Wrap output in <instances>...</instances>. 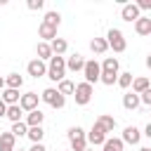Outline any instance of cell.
<instances>
[{"label":"cell","instance_id":"cell-1","mask_svg":"<svg viewBox=\"0 0 151 151\" xmlns=\"http://www.w3.org/2000/svg\"><path fill=\"white\" fill-rule=\"evenodd\" d=\"M50 80H54V83H59V80H64L66 78V59L64 57H52L50 59V64H47V73H45Z\"/></svg>","mask_w":151,"mask_h":151},{"label":"cell","instance_id":"cell-2","mask_svg":"<svg viewBox=\"0 0 151 151\" xmlns=\"http://www.w3.org/2000/svg\"><path fill=\"white\" fill-rule=\"evenodd\" d=\"M106 45L113 50V52H125V47H127V42H125V35H123V31L120 28H109V33H106Z\"/></svg>","mask_w":151,"mask_h":151},{"label":"cell","instance_id":"cell-3","mask_svg":"<svg viewBox=\"0 0 151 151\" xmlns=\"http://www.w3.org/2000/svg\"><path fill=\"white\" fill-rule=\"evenodd\" d=\"M66 137H68V142H71V151H85L87 149V139H85V130L83 127H71L68 132H66Z\"/></svg>","mask_w":151,"mask_h":151},{"label":"cell","instance_id":"cell-4","mask_svg":"<svg viewBox=\"0 0 151 151\" xmlns=\"http://www.w3.org/2000/svg\"><path fill=\"white\" fill-rule=\"evenodd\" d=\"M92 92H94V90H92V85H87L85 80H83V83H78V85H76V90H73L76 104H78V106H87V104H90V99H92Z\"/></svg>","mask_w":151,"mask_h":151},{"label":"cell","instance_id":"cell-5","mask_svg":"<svg viewBox=\"0 0 151 151\" xmlns=\"http://www.w3.org/2000/svg\"><path fill=\"white\" fill-rule=\"evenodd\" d=\"M40 99H42L45 104H50L52 109H64V106H66V97H61V94H59L54 87H47V90H42Z\"/></svg>","mask_w":151,"mask_h":151},{"label":"cell","instance_id":"cell-6","mask_svg":"<svg viewBox=\"0 0 151 151\" xmlns=\"http://www.w3.org/2000/svg\"><path fill=\"white\" fill-rule=\"evenodd\" d=\"M83 73H85V83H87V85H92V83H97V80H99V76H101V68H99V64L92 59V61H85V66H83Z\"/></svg>","mask_w":151,"mask_h":151},{"label":"cell","instance_id":"cell-7","mask_svg":"<svg viewBox=\"0 0 151 151\" xmlns=\"http://www.w3.org/2000/svg\"><path fill=\"white\" fill-rule=\"evenodd\" d=\"M38 101H40V97H38L35 92H26V94L19 97V109L26 111V113H31V111L38 109Z\"/></svg>","mask_w":151,"mask_h":151},{"label":"cell","instance_id":"cell-8","mask_svg":"<svg viewBox=\"0 0 151 151\" xmlns=\"http://www.w3.org/2000/svg\"><path fill=\"white\" fill-rule=\"evenodd\" d=\"M85 139H87L92 146H101V144L106 142V132H104V130H101V127L94 123V125H92V130L85 134Z\"/></svg>","mask_w":151,"mask_h":151},{"label":"cell","instance_id":"cell-9","mask_svg":"<svg viewBox=\"0 0 151 151\" xmlns=\"http://www.w3.org/2000/svg\"><path fill=\"white\" fill-rule=\"evenodd\" d=\"M26 71H28V76H31V78H42V76L47 73V64H45V61H40V59H33V61H28V64H26Z\"/></svg>","mask_w":151,"mask_h":151},{"label":"cell","instance_id":"cell-10","mask_svg":"<svg viewBox=\"0 0 151 151\" xmlns=\"http://www.w3.org/2000/svg\"><path fill=\"white\" fill-rule=\"evenodd\" d=\"M139 139H142V132H139V127H134V125H127V127L123 130V137H120V142H123V144H139Z\"/></svg>","mask_w":151,"mask_h":151},{"label":"cell","instance_id":"cell-11","mask_svg":"<svg viewBox=\"0 0 151 151\" xmlns=\"http://www.w3.org/2000/svg\"><path fill=\"white\" fill-rule=\"evenodd\" d=\"M120 17H123V21H137L142 14H139V9H137V5L134 2H127V5H123V9H120Z\"/></svg>","mask_w":151,"mask_h":151},{"label":"cell","instance_id":"cell-12","mask_svg":"<svg viewBox=\"0 0 151 151\" xmlns=\"http://www.w3.org/2000/svg\"><path fill=\"white\" fill-rule=\"evenodd\" d=\"M38 35L42 38V42H52V40L57 38V28L50 26V24H45V21H40V26H38Z\"/></svg>","mask_w":151,"mask_h":151},{"label":"cell","instance_id":"cell-13","mask_svg":"<svg viewBox=\"0 0 151 151\" xmlns=\"http://www.w3.org/2000/svg\"><path fill=\"white\" fill-rule=\"evenodd\" d=\"M83 66H85V59H83V54H71L68 59H66V68L68 71H73V73H78V71H83Z\"/></svg>","mask_w":151,"mask_h":151},{"label":"cell","instance_id":"cell-14","mask_svg":"<svg viewBox=\"0 0 151 151\" xmlns=\"http://www.w3.org/2000/svg\"><path fill=\"white\" fill-rule=\"evenodd\" d=\"M130 87H132L130 92H134V94H142V92L151 90V83H149V78L139 76V78H132V85H130Z\"/></svg>","mask_w":151,"mask_h":151},{"label":"cell","instance_id":"cell-15","mask_svg":"<svg viewBox=\"0 0 151 151\" xmlns=\"http://www.w3.org/2000/svg\"><path fill=\"white\" fill-rule=\"evenodd\" d=\"M94 123H97L104 132H113V130H116V125H118V123H116V118H113V116H106V113H101Z\"/></svg>","mask_w":151,"mask_h":151},{"label":"cell","instance_id":"cell-16","mask_svg":"<svg viewBox=\"0 0 151 151\" xmlns=\"http://www.w3.org/2000/svg\"><path fill=\"white\" fill-rule=\"evenodd\" d=\"M17 137L12 132H0V151H14L17 146Z\"/></svg>","mask_w":151,"mask_h":151},{"label":"cell","instance_id":"cell-17","mask_svg":"<svg viewBox=\"0 0 151 151\" xmlns=\"http://www.w3.org/2000/svg\"><path fill=\"white\" fill-rule=\"evenodd\" d=\"M50 45V50H52V57H61L66 50H68V42L64 40V38H54L52 42H47Z\"/></svg>","mask_w":151,"mask_h":151},{"label":"cell","instance_id":"cell-18","mask_svg":"<svg viewBox=\"0 0 151 151\" xmlns=\"http://www.w3.org/2000/svg\"><path fill=\"white\" fill-rule=\"evenodd\" d=\"M101 73H111V76H118V59L116 57H106L101 64H99Z\"/></svg>","mask_w":151,"mask_h":151},{"label":"cell","instance_id":"cell-19","mask_svg":"<svg viewBox=\"0 0 151 151\" xmlns=\"http://www.w3.org/2000/svg\"><path fill=\"white\" fill-rule=\"evenodd\" d=\"M134 31H137L139 35H149V33H151V17H139V19L134 21Z\"/></svg>","mask_w":151,"mask_h":151},{"label":"cell","instance_id":"cell-20","mask_svg":"<svg viewBox=\"0 0 151 151\" xmlns=\"http://www.w3.org/2000/svg\"><path fill=\"white\" fill-rule=\"evenodd\" d=\"M123 106H125L127 111H134V109L139 106V94H134V92L125 90V94H123Z\"/></svg>","mask_w":151,"mask_h":151},{"label":"cell","instance_id":"cell-21","mask_svg":"<svg viewBox=\"0 0 151 151\" xmlns=\"http://www.w3.org/2000/svg\"><path fill=\"white\" fill-rule=\"evenodd\" d=\"M42 120H45V113H42L40 109H35V111H31V113L26 116L24 123H26L28 127H38V125H42Z\"/></svg>","mask_w":151,"mask_h":151},{"label":"cell","instance_id":"cell-22","mask_svg":"<svg viewBox=\"0 0 151 151\" xmlns=\"http://www.w3.org/2000/svg\"><path fill=\"white\" fill-rule=\"evenodd\" d=\"M21 85H24V76H19V73H9L5 78V87H9V90H21Z\"/></svg>","mask_w":151,"mask_h":151},{"label":"cell","instance_id":"cell-23","mask_svg":"<svg viewBox=\"0 0 151 151\" xmlns=\"http://www.w3.org/2000/svg\"><path fill=\"white\" fill-rule=\"evenodd\" d=\"M61 97H66V94H73V90H76V83H71L68 78H64V80H59L57 83V87H54Z\"/></svg>","mask_w":151,"mask_h":151},{"label":"cell","instance_id":"cell-24","mask_svg":"<svg viewBox=\"0 0 151 151\" xmlns=\"http://www.w3.org/2000/svg\"><path fill=\"white\" fill-rule=\"evenodd\" d=\"M19 97H21V94H19V90H9V87H5L0 99H2L7 106H12V104H19Z\"/></svg>","mask_w":151,"mask_h":151},{"label":"cell","instance_id":"cell-25","mask_svg":"<svg viewBox=\"0 0 151 151\" xmlns=\"http://www.w3.org/2000/svg\"><path fill=\"white\" fill-rule=\"evenodd\" d=\"M101 146H104V151H125V144L118 137H106V142Z\"/></svg>","mask_w":151,"mask_h":151},{"label":"cell","instance_id":"cell-26","mask_svg":"<svg viewBox=\"0 0 151 151\" xmlns=\"http://www.w3.org/2000/svg\"><path fill=\"white\" fill-rule=\"evenodd\" d=\"M90 50H92L94 54H104V52L109 50V45H106L104 38H92V40H90Z\"/></svg>","mask_w":151,"mask_h":151},{"label":"cell","instance_id":"cell-27","mask_svg":"<svg viewBox=\"0 0 151 151\" xmlns=\"http://www.w3.org/2000/svg\"><path fill=\"white\" fill-rule=\"evenodd\" d=\"M35 52H38V57H35V59H40V61H50V59H52V50H50V45H47V42H38Z\"/></svg>","mask_w":151,"mask_h":151},{"label":"cell","instance_id":"cell-28","mask_svg":"<svg viewBox=\"0 0 151 151\" xmlns=\"http://www.w3.org/2000/svg\"><path fill=\"white\" fill-rule=\"evenodd\" d=\"M26 137H28L33 144H40V142H42V137H45V130H42V125H38V127H28Z\"/></svg>","mask_w":151,"mask_h":151},{"label":"cell","instance_id":"cell-29","mask_svg":"<svg viewBox=\"0 0 151 151\" xmlns=\"http://www.w3.org/2000/svg\"><path fill=\"white\" fill-rule=\"evenodd\" d=\"M21 109H19V104H12V106H7V111H5V118H9L12 123H19L21 120Z\"/></svg>","mask_w":151,"mask_h":151},{"label":"cell","instance_id":"cell-30","mask_svg":"<svg viewBox=\"0 0 151 151\" xmlns=\"http://www.w3.org/2000/svg\"><path fill=\"white\" fill-rule=\"evenodd\" d=\"M116 83H118V87H123V90H130V85H132V73H118V78H116Z\"/></svg>","mask_w":151,"mask_h":151},{"label":"cell","instance_id":"cell-31","mask_svg":"<svg viewBox=\"0 0 151 151\" xmlns=\"http://www.w3.org/2000/svg\"><path fill=\"white\" fill-rule=\"evenodd\" d=\"M14 137H26V132H28V125L24 123V120H19V123H12V130H9Z\"/></svg>","mask_w":151,"mask_h":151},{"label":"cell","instance_id":"cell-32","mask_svg":"<svg viewBox=\"0 0 151 151\" xmlns=\"http://www.w3.org/2000/svg\"><path fill=\"white\" fill-rule=\"evenodd\" d=\"M42 21L50 24V26H54V28H59V24H61V14H59V12H47Z\"/></svg>","mask_w":151,"mask_h":151},{"label":"cell","instance_id":"cell-33","mask_svg":"<svg viewBox=\"0 0 151 151\" xmlns=\"http://www.w3.org/2000/svg\"><path fill=\"white\" fill-rule=\"evenodd\" d=\"M26 7H28L31 12H38V9H42V7H45V0H28V2H26Z\"/></svg>","mask_w":151,"mask_h":151},{"label":"cell","instance_id":"cell-34","mask_svg":"<svg viewBox=\"0 0 151 151\" xmlns=\"http://www.w3.org/2000/svg\"><path fill=\"white\" fill-rule=\"evenodd\" d=\"M28 151H47V149H45V144L40 142V144H33V146H31Z\"/></svg>","mask_w":151,"mask_h":151},{"label":"cell","instance_id":"cell-35","mask_svg":"<svg viewBox=\"0 0 151 151\" xmlns=\"http://www.w3.org/2000/svg\"><path fill=\"white\" fill-rule=\"evenodd\" d=\"M5 111H7V104L0 99V118H5Z\"/></svg>","mask_w":151,"mask_h":151},{"label":"cell","instance_id":"cell-36","mask_svg":"<svg viewBox=\"0 0 151 151\" xmlns=\"http://www.w3.org/2000/svg\"><path fill=\"white\" fill-rule=\"evenodd\" d=\"M2 90H5V78L0 76V92H2Z\"/></svg>","mask_w":151,"mask_h":151},{"label":"cell","instance_id":"cell-37","mask_svg":"<svg viewBox=\"0 0 151 151\" xmlns=\"http://www.w3.org/2000/svg\"><path fill=\"white\" fill-rule=\"evenodd\" d=\"M139 151H151V149H149V146H142V149H139Z\"/></svg>","mask_w":151,"mask_h":151},{"label":"cell","instance_id":"cell-38","mask_svg":"<svg viewBox=\"0 0 151 151\" xmlns=\"http://www.w3.org/2000/svg\"><path fill=\"white\" fill-rule=\"evenodd\" d=\"M14 151H24V149H14Z\"/></svg>","mask_w":151,"mask_h":151},{"label":"cell","instance_id":"cell-39","mask_svg":"<svg viewBox=\"0 0 151 151\" xmlns=\"http://www.w3.org/2000/svg\"><path fill=\"white\" fill-rule=\"evenodd\" d=\"M85 151H94V149H85Z\"/></svg>","mask_w":151,"mask_h":151},{"label":"cell","instance_id":"cell-40","mask_svg":"<svg viewBox=\"0 0 151 151\" xmlns=\"http://www.w3.org/2000/svg\"><path fill=\"white\" fill-rule=\"evenodd\" d=\"M68 151H71V149H68Z\"/></svg>","mask_w":151,"mask_h":151}]
</instances>
